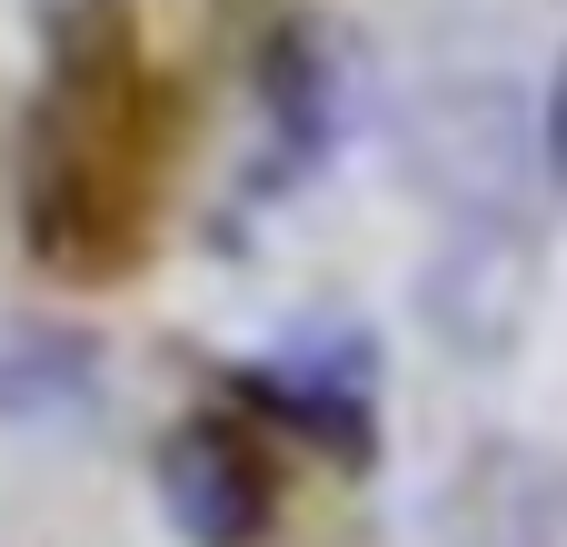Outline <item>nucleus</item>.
<instances>
[{
	"instance_id": "f257e3e1",
	"label": "nucleus",
	"mask_w": 567,
	"mask_h": 547,
	"mask_svg": "<svg viewBox=\"0 0 567 547\" xmlns=\"http://www.w3.org/2000/svg\"><path fill=\"white\" fill-rule=\"evenodd\" d=\"M538 289H548V269L518 219H458L449 249L419 269V319L458 359H508L538 319Z\"/></svg>"
},
{
	"instance_id": "f03ea898",
	"label": "nucleus",
	"mask_w": 567,
	"mask_h": 547,
	"mask_svg": "<svg viewBox=\"0 0 567 547\" xmlns=\"http://www.w3.org/2000/svg\"><path fill=\"white\" fill-rule=\"evenodd\" d=\"M229 389L259 409V419H279L299 448H319L339 478H369V458H379V369H369V349L349 339V329H329V339H289L279 359H259V369H229Z\"/></svg>"
},
{
	"instance_id": "7ed1b4c3",
	"label": "nucleus",
	"mask_w": 567,
	"mask_h": 547,
	"mask_svg": "<svg viewBox=\"0 0 567 547\" xmlns=\"http://www.w3.org/2000/svg\"><path fill=\"white\" fill-rule=\"evenodd\" d=\"M150 488H159L169 528L189 547H259L279 528V468H269V448L239 419H209V409L179 419V429H159Z\"/></svg>"
},
{
	"instance_id": "20e7f679",
	"label": "nucleus",
	"mask_w": 567,
	"mask_h": 547,
	"mask_svg": "<svg viewBox=\"0 0 567 547\" xmlns=\"http://www.w3.org/2000/svg\"><path fill=\"white\" fill-rule=\"evenodd\" d=\"M439 547H567V448L548 438H478L449 488L429 498Z\"/></svg>"
},
{
	"instance_id": "39448f33",
	"label": "nucleus",
	"mask_w": 567,
	"mask_h": 547,
	"mask_svg": "<svg viewBox=\"0 0 567 547\" xmlns=\"http://www.w3.org/2000/svg\"><path fill=\"white\" fill-rule=\"evenodd\" d=\"M259 100H269V120H279V140H289L299 159H319L329 140H349V130H359V100H369V50H359V30L329 20V10L279 20L269 50H259Z\"/></svg>"
},
{
	"instance_id": "423d86ee",
	"label": "nucleus",
	"mask_w": 567,
	"mask_h": 547,
	"mask_svg": "<svg viewBox=\"0 0 567 547\" xmlns=\"http://www.w3.org/2000/svg\"><path fill=\"white\" fill-rule=\"evenodd\" d=\"M538 159L567 189V50H558V70H548V100H538Z\"/></svg>"
}]
</instances>
